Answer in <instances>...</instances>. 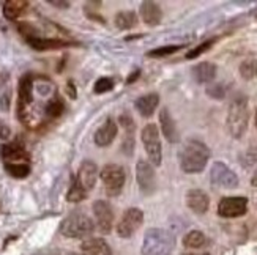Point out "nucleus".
I'll use <instances>...</instances> for the list:
<instances>
[{"instance_id": "f257e3e1", "label": "nucleus", "mask_w": 257, "mask_h": 255, "mask_svg": "<svg viewBox=\"0 0 257 255\" xmlns=\"http://www.w3.org/2000/svg\"><path fill=\"white\" fill-rule=\"evenodd\" d=\"M180 167L185 173H200L210 159V150L204 142L191 139L180 150Z\"/></svg>"}, {"instance_id": "f03ea898", "label": "nucleus", "mask_w": 257, "mask_h": 255, "mask_svg": "<svg viewBox=\"0 0 257 255\" xmlns=\"http://www.w3.org/2000/svg\"><path fill=\"white\" fill-rule=\"evenodd\" d=\"M174 247L175 238L171 231L163 228H150L145 231L142 255H171Z\"/></svg>"}, {"instance_id": "7ed1b4c3", "label": "nucleus", "mask_w": 257, "mask_h": 255, "mask_svg": "<svg viewBox=\"0 0 257 255\" xmlns=\"http://www.w3.org/2000/svg\"><path fill=\"white\" fill-rule=\"evenodd\" d=\"M249 121V107L248 99L244 96H237L232 99L227 112V129L232 137L240 139L248 129Z\"/></svg>"}, {"instance_id": "20e7f679", "label": "nucleus", "mask_w": 257, "mask_h": 255, "mask_svg": "<svg viewBox=\"0 0 257 255\" xmlns=\"http://www.w3.org/2000/svg\"><path fill=\"white\" fill-rule=\"evenodd\" d=\"M95 230V222L84 213H73L60 224V233L66 238H84Z\"/></svg>"}, {"instance_id": "39448f33", "label": "nucleus", "mask_w": 257, "mask_h": 255, "mask_svg": "<svg viewBox=\"0 0 257 255\" xmlns=\"http://www.w3.org/2000/svg\"><path fill=\"white\" fill-rule=\"evenodd\" d=\"M142 143L144 148L149 154V159L153 165H161L163 161V148H161V140H160V132L156 125L150 123L142 129Z\"/></svg>"}, {"instance_id": "423d86ee", "label": "nucleus", "mask_w": 257, "mask_h": 255, "mask_svg": "<svg viewBox=\"0 0 257 255\" xmlns=\"http://www.w3.org/2000/svg\"><path fill=\"white\" fill-rule=\"evenodd\" d=\"M99 176L106 186V192L109 195H117L123 189V184L126 180L125 169L118 164H106L103 170L99 172Z\"/></svg>"}, {"instance_id": "0eeeda50", "label": "nucleus", "mask_w": 257, "mask_h": 255, "mask_svg": "<svg viewBox=\"0 0 257 255\" xmlns=\"http://www.w3.org/2000/svg\"><path fill=\"white\" fill-rule=\"evenodd\" d=\"M210 180L215 186L224 187V189H235L238 186V176L222 162H215L211 165Z\"/></svg>"}, {"instance_id": "6e6552de", "label": "nucleus", "mask_w": 257, "mask_h": 255, "mask_svg": "<svg viewBox=\"0 0 257 255\" xmlns=\"http://www.w3.org/2000/svg\"><path fill=\"white\" fill-rule=\"evenodd\" d=\"M144 222V213L139 208H128L123 217L117 225L118 236L121 238H130Z\"/></svg>"}, {"instance_id": "1a4fd4ad", "label": "nucleus", "mask_w": 257, "mask_h": 255, "mask_svg": "<svg viewBox=\"0 0 257 255\" xmlns=\"http://www.w3.org/2000/svg\"><path fill=\"white\" fill-rule=\"evenodd\" d=\"M248 209L246 197H226L218 205V214L222 217H240Z\"/></svg>"}, {"instance_id": "9d476101", "label": "nucleus", "mask_w": 257, "mask_h": 255, "mask_svg": "<svg viewBox=\"0 0 257 255\" xmlns=\"http://www.w3.org/2000/svg\"><path fill=\"white\" fill-rule=\"evenodd\" d=\"M136 180L141 187V191L145 195H150L156 189V178H155V170L152 167V164L147 161H138L136 165Z\"/></svg>"}, {"instance_id": "9b49d317", "label": "nucleus", "mask_w": 257, "mask_h": 255, "mask_svg": "<svg viewBox=\"0 0 257 255\" xmlns=\"http://www.w3.org/2000/svg\"><path fill=\"white\" fill-rule=\"evenodd\" d=\"M96 173H98L96 164L92 161H84L79 165V170H77V176L74 178V181L87 194L93 189L95 181H96Z\"/></svg>"}, {"instance_id": "f8f14e48", "label": "nucleus", "mask_w": 257, "mask_h": 255, "mask_svg": "<svg viewBox=\"0 0 257 255\" xmlns=\"http://www.w3.org/2000/svg\"><path fill=\"white\" fill-rule=\"evenodd\" d=\"M93 213L96 217V225L103 233H109L114 222V213L110 205L104 200H96L93 203Z\"/></svg>"}, {"instance_id": "ddd939ff", "label": "nucleus", "mask_w": 257, "mask_h": 255, "mask_svg": "<svg viewBox=\"0 0 257 255\" xmlns=\"http://www.w3.org/2000/svg\"><path fill=\"white\" fill-rule=\"evenodd\" d=\"M186 205L196 214H204L207 213L210 198L202 189H191L186 194Z\"/></svg>"}, {"instance_id": "4468645a", "label": "nucleus", "mask_w": 257, "mask_h": 255, "mask_svg": "<svg viewBox=\"0 0 257 255\" xmlns=\"http://www.w3.org/2000/svg\"><path fill=\"white\" fill-rule=\"evenodd\" d=\"M2 158L5 159V162H21V161H29L30 154L19 140H15L2 147Z\"/></svg>"}, {"instance_id": "2eb2a0df", "label": "nucleus", "mask_w": 257, "mask_h": 255, "mask_svg": "<svg viewBox=\"0 0 257 255\" xmlns=\"http://www.w3.org/2000/svg\"><path fill=\"white\" fill-rule=\"evenodd\" d=\"M117 136V125L112 118H107L104 125L95 132V143L98 147H107L112 143Z\"/></svg>"}, {"instance_id": "dca6fc26", "label": "nucleus", "mask_w": 257, "mask_h": 255, "mask_svg": "<svg viewBox=\"0 0 257 255\" xmlns=\"http://www.w3.org/2000/svg\"><path fill=\"white\" fill-rule=\"evenodd\" d=\"M160 125H161V131H163L164 137L171 143H177L178 140H180L175 121H174V118L169 114V110H167L166 107L161 109V112H160Z\"/></svg>"}, {"instance_id": "f3484780", "label": "nucleus", "mask_w": 257, "mask_h": 255, "mask_svg": "<svg viewBox=\"0 0 257 255\" xmlns=\"http://www.w3.org/2000/svg\"><path fill=\"white\" fill-rule=\"evenodd\" d=\"M141 18L147 26L155 27L161 22L163 11H161L158 4L150 2L149 0V2H142V5H141Z\"/></svg>"}, {"instance_id": "a211bd4d", "label": "nucleus", "mask_w": 257, "mask_h": 255, "mask_svg": "<svg viewBox=\"0 0 257 255\" xmlns=\"http://www.w3.org/2000/svg\"><path fill=\"white\" fill-rule=\"evenodd\" d=\"M160 104V96L156 93H150V95H145V96H141L136 99V103H134V107H136L138 112L142 115V117H152L155 109L158 107Z\"/></svg>"}, {"instance_id": "6ab92c4d", "label": "nucleus", "mask_w": 257, "mask_h": 255, "mask_svg": "<svg viewBox=\"0 0 257 255\" xmlns=\"http://www.w3.org/2000/svg\"><path fill=\"white\" fill-rule=\"evenodd\" d=\"M216 65L211 62H202L193 68V76L199 84H208L216 77Z\"/></svg>"}, {"instance_id": "aec40b11", "label": "nucleus", "mask_w": 257, "mask_h": 255, "mask_svg": "<svg viewBox=\"0 0 257 255\" xmlns=\"http://www.w3.org/2000/svg\"><path fill=\"white\" fill-rule=\"evenodd\" d=\"M81 247L88 255H112V249L103 238H88Z\"/></svg>"}, {"instance_id": "412c9836", "label": "nucleus", "mask_w": 257, "mask_h": 255, "mask_svg": "<svg viewBox=\"0 0 257 255\" xmlns=\"http://www.w3.org/2000/svg\"><path fill=\"white\" fill-rule=\"evenodd\" d=\"M27 43L37 51H49V49H59V48H65V46H71V43H68V41L54 40V38H40V37L27 38Z\"/></svg>"}, {"instance_id": "4be33fe9", "label": "nucleus", "mask_w": 257, "mask_h": 255, "mask_svg": "<svg viewBox=\"0 0 257 255\" xmlns=\"http://www.w3.org/2000/svg\"><path fill=\"white\" fill-rule=\"evenodd\" d=\"M32 92H33V77L30 74H26L19 81V112L24 110L27 104L32 103Z\"/></svg>"}, {"instance_id": "5701e85b", "label": "nucleus", "mask_w": 257, "mask_h": 255, "mask_svg": "<svg viewBox=\"0 0 257 255\" xmlns=\"http://www.w3.org/2000/svg\"><path fill=\"white\" fill-rule=\"evenodd\" d=\"M29 2L26 0H7L4 4V16L8 21H16L27 10Z\"/></svg>"}, {"instance_id": "b1692460", "label": "nucleus", "mask_w": 257, "mask_h": 255, "mask_svg": "<svg viewBox=\"0 0 257 255\" xmlns=\"http://www.w3.org/2000/svg\"><path fill=\"white\" fill-rule=\"evenodd\" d=\"M115 26L120 30H130L138 26V16L134 11H120L115 16Z\"/></svg>"}, {"instance_id": "393cba45", "label": "nucleus", "mask_w": 257, "mask_h": 255, "mask_svg": "<svg viewBox=\"0 0 257 255\" xmlns=\"http://www.w3.org/2000/svg\"><path fill=\"white\" fill-rule=\"evenodd\" d=\"M5 170L13 176V178L22 180L29 176L30 165L27 162H5Z\"/></svg>"}, {"instance_id": "a878e982", "label": "nucleus", "mask_w": 257, "mask_h": 255, "mask_svg": "<svg viewBox=\"0 0 257 255\" xmlns=\"http://www.w3.org/2000/svg\"><path fill=\"white\" fill-rule=\"evenodd\" d=\"M63 110H65V103L59 95H55L52 99H49V103L44 107V112H46L49 118H59L63 114Z\"/></svg>"}, {"instance_id": "bb28decb", "label": "nucleus", "mask_w": 257, "mask_h": 255, "mask_svg": "<svg viewBox=\"0 0 257 255\" xmlns=\"http://www.w3.org/2000/svg\"><path fill=\"white\" fill-rule=\"evenodd\" d=\"M183 244L186 247H191V249L202 247L205 244V235L202 233V231H199V230L189 231V233H186L185 238H183Z\"/></svg>"}, {"instance_id": "cd10ccee", "label": "nucleus", "mask_w": 257, "mask_h": 255, "mask_svg": "<svg viewBox=\"0 0 257 255\" xmlns=\"http://www.w3.org/2000/svg\"><path fill=\"white\" fill-rule=\"evenodd\" d=\"M240 74L243 79L251 81L254 77H257V60L248 59L240 65Z\"/></svg>"}, {"instance_id": "c85d7f7f", "label": "nucleus", "mask_w": 257, "mask_h": 255, "mask_svg": "<svg viewBox=\"0 0 257 255\" xmlns=\"http://www.w3.org/2000/svg\"><path fill=\"white\" fill-rule=\"evenodd\" d=\"M183 46L182 44H175V46H163V48H158V49H153V51H150L147 55L149 57H166V55H171V54H174V52H177V51H180Z\"/></svg>"}, {"instance_id": "c756f323", "label": "nucleus", "mask_w": 257, "mask_h": 255, "mask_svg": "<svg viewBox=\"0 0 257 255\" xmlns=\"http://www.w3.org/2000/svg\"><path fill=\"white\" fill-rule=\"evenodd\" d=\"M216 43V38H211V40H208V41H205V43H202L200 46H197V48H194L193 51H189L188 54H186V59L188 60H191V59H196V57H199L200 54H204L205 51H208L213 44Z\"/></svg>"}, {"instance_id": "7c9ffc66", "label": "nucleus", "mask_w": 257, "mask_h": 255, "mask_svg": "<svg viewBox=\"0 0 257 255\" xmlns=\"http://www.w3.org/2000/svg\"><path fill=\"white\" fill-rule=\"evenodd\" d=\"M112 88H114V81L109 79V77H101V79L96 81L93 92L96 95H101V93H106L109 90H112Z\"/></svg>"}, {"instance_id": "2f4dec72", "label": "nucleus", "mask_w": 257, "mask_h": 255, "mask_svg": "<svg viewBox=\"0 0 257 255\" xmlns=\"http://www.w3.org/2000/svg\"><path fill=\"white\" fill-rule=\"evenodd\" d=\"M207 95L210 98H215V99H222L226 96V87L222 84H211L207 88Z\"/></svg>"}, {"instance_id": "473e14b6", "label": "nucleus", "mask_w": 257, "mask_h": 255, "mask_svg": "<svg viewBox=\"0 0 257 255\" xmlns=\"http://www.w3.org/2000/svg\"><path fill=\"white\" fill-rule=\"evenodd\" d=\"M85 192L81 189L79 186L76 184V181H73V184H71V189H70V192H68V202H81V200H84L85 198Z\"/></svg>"}, {"instance_id": "72a5a7b5", "label": "nucleus", "mask_w": 257, "mask_h": 255, "mask_svg": "<svg viewBox=\"0 0 257 255\" xmlns=\"http://www.w3.org/2000/svg\"><path fill=\"white\" fill-rule=\"evenodd\" d=\"M118 120H120V125L126 129L128 136H131L133 132H134V129H136V125H134V121H133V118L130 117V114H121Z\"/></svg>"}, {"instance_id": "f704fd0d", "label": "nucleus", "mask_w": 257, "mask_h": 255, "mask_svg": "<svg viewBox=\"0 0 257 255\" xmlns=\"http://www.w3.org/2000/svg\"><path fill=\"white\" fill-rule=\"evenodd\" d=\"M121 150H123L128 156H130V154H133V151H134V139L131 136L126 137V140L123 142V145H121Z\"/></svg>"}, {"instance_id": "c9c22d12", "label": "nucleus", "mask_w": 257, "mask_h": 255, "mask_svg": "<svg viewBox=\"0 0 257 255\" xmlns=\"http://www.w3.org/2000/svg\"><path fill=\"white\" fill-rule=\"evenodd\" d=\"M49 5L57 7V8H62V10L70 8V2H63V0H49Z\"/></svg>"}, {"instance_id": "e433bc0d", "label": "nucleus", "mask_w": 257, "mask_h": 255, "mask_svg": "<svg viewBox=\"0 0 257 255\" xmlns=\"http://www.w3.org/2000/svg\"><path fill=\"white\" fill-rule=\"evenodd\" d=\"M141 76V70H134V73L130 74V77L126 79V84H133L134 81H138V77Z\"/></svg>"}, {"instance_id": "4c0bfd02", "label": "nucleus", "mask_w": 257, "mask_h": 255, "mask_svg": "<svg viewBox=\"0 0 257 255\" xmlns=\"http://www.w3.org/2000/svg\"><path fill=\"white\" fill-rule=\"evenodd\" d=\"M10 137V129L5 125H0V139H8Z\"/></svg>"}, {"instance_id": "58836bf2", "label": "nucleus", "mask_w": 257, "mask_h": 255, "mask_svg": "<svg viewBox=\"0 0 257 255\" xmlns=\"http://www.w3.org/2000/svg\"><path fill=\"white\" fill-rule=\"evenodd\" d=\"M0 104H2V110H8V106H10V95H4V96H2V101H0Z\"/></svg>"}, {"instance_id": "ea45409f", "label": "nucleus", "mask_w": 257, "mask_h": 255, "mask_svg": "<svg viewBox=\"0 0 257 255\" xmlns=\"http://www.w3.org/2000/svg\"><path fill=\"white\" fill-rule=\"evenodd\" d=\"M66 90H68V93L71 95V98H76V88H74L73 82H68V87H66Z\"/></svg>"}, {"instance_id": "a19ab883", "label": "nucleus", "mask_w": 257, "mask_h": 255, "mask_svg": "<svg viewBox=\"0 0 257 255\" xmlns=\"http://www.w3.org/2000/svg\"><path fill=\"white\" fill-rule=\"evenodd\" d=\"M52 255H76V253H74V252H68V250H62V249H59V250H54Z\"/></svg>"}, {"instance_id": "79ce46f5", "label": "nucleus", "mask_w": 257, "mask_h": 255, "mask_svg": "<svg viewBox=\"0 0 257 255\" xmlns=\"http://www.w3.org/2000/svg\"><path fill=\"white\" fill-rule=\"evenodd\" d=\"M251 184L257 187V170H255V172H254V175H252V178H251Z\"/></svg>"}, {"instance_id": "37998d69", "label": "nucleus", "mask_w": 257, "mask_h": 255, "mask_svg": "<svg viewBox=\"0 0 257 255\" xmlns=\"http://www.w3.org/2000/svg\"><path fill=\"white\" fill-rule=\"evenodd\" d=\"M186 255H210V253H186Z\"/></svg>"}, {"instance_id": "c03bdc74", "label": "nucleus", "mask_w": 257, "mask_h": 255, "mask_svg": "<svg viewBox=\"0 0 257 255\" xmlns=\"http://www.w3.org/2000/svg\"><path fill=\"white\" fill-rule=\"evenodd\" d=\"M33 255H46L44 252H37V253H33Z\"/></svg>"}, {"instance_id": "a18cd8bd", "label": "nucleus", "mask_w": 257, "mask_h": 255, "mask_svg": "<svg viewBox=\"0 0 257 255\" xmlns=\"http://www.w3.org/2000/svg\"><path fill=\"white\" fill-rule=\"evenodd\" d=\"M255 125H257V114H255Z\"/></svg>"}]
</instances>
